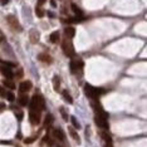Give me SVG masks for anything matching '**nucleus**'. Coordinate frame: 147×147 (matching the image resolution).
Returning a JSON list of instances; mask_svg holds the SVG:
<instances>
[{
  "mask_svg": "<svg viewBox=\"0 0 147 147\" xmlns=\"http://www.w3.org/2000/svg\"><path fill=\"white\" fill-rule=\"evenodd\" d=\"M107 118H108V115L103 111H98L96 112V117H94V121L97 123V126H99L101 128L107 129L108 128V123H107Z\"/></svg>",
  "mask_w": 147,
  "mask_h": 147,
  "instance_id": "1",
  "label": "nucleus"
},
{
  "mask_svg": "<svg viewBox=\"0 0 147 147\" xmlns=\"http://www.w3.org/2000/svg\"><path fill=\"white\" fill-rule=\"evenodd\" d=\"M84 92H86V94L88 96L89 98H92V99H96L97 97H99V94L105 93V91H103V89L97 88V87H93V86H91V84H86Z\"/></svg>",
  "mask_w": 147,
  "mask_h": 147,
  "instance_id": "2",
  "label": "nucleus"
},
{
  "mask_svg": "<svg viewBox=\"0 0 147 147\" xmlns=\"http://www.w3.org/2000/svg\"><path fill=\"white\" fill-rule=\"evenodd\" d=\"M44 108H45L44 99H43L40 96L33 97L32 102H30V109H38V111H42V109H44Z\"/></svg>",
  "mask_w": 147,
  "mask_h": 147,
  "instance_id": "3",
  "label": "nucleus"
},
{
  "mask_svg": "<svg viewBox=\"0 0 147 147\" xmlns=\"http://www.w3.org/2000/svg\"><path fill=\"white\" fill-rule=\"evenodd\" d=\"M62 49H63V52H64V54L67 57L74 55V48H73V44L68 40V39H65V40L62 43Z\"/></svg>",
  "mask_w": 147,
  "mask_h": 147,
  "instance_id": "4",
  "label": "nucleus"
},
{
  "mask_svg": "<svg viewBox=\"0 0 147 147\" xmlns=\"http://www.w3.org/2000/svg\"><path fill=\"white\" fill-rule=\"evenodd\" d=\"M29 119H30V122L33 125H38L40 122V111H38V109H30V112H29Z\"/></svg>",
  "mask_w": 147,
  "mask_h": 147,
  "instance_id": "5",
  "label": "nucleus"
},
{
  "mask_svg": "<svg viewBox=\"0 0 147 147\" xmlns=\"http://www.w3.org/2000/svg\"><path fill=\"white\" fill-rule=\"evenodd\" d=\"M6 22L9 23V25H10L11 28L14 29V30H16V32H22V26H20V24H19V22L16 20L15 16H13V15L6 16Z\"/></svg>",
  "mask_w": 147,
  "mask_h": 147,
  "instance_id": "6",
  "label": "nucleus"
},
{
  "mask_svg": "<svg viewBox=\"0 0 147 147\" xmlns=\"http://www.w3.org/2000/svg\"><path fill=\"white\" fill-rule=\"evenodd\" d=\"M83 65H84V63H83L82 61H72L71 69L73 72H78V71H82L83 69Z\"/></svg>",
  "mask_w": 147,
  "mask_h": 147,
  "instance_id": "7",
  "label": "nucleus"
},
{
  "mask_svg": "<svg viewBox=\"0 0 147 147\" xmlns=\"http://www.w3.org/2000/svg\"><path fill=\"white\" fill-rule=\"evenodd\" d=\"M30 88H32V82H29V81L22 82L20 86H19V91L20 92H28V91H30Z\"/></svg>",
  "mask_w": 147,
  "mask_h": 147,
  "instance_id": "8",
  "label": "nucleus"
},
{
  "mask_svg": "<svg viewBox=\"0 0 147 147\" xmlns=\"http://www.w3.org/2000/svg\"><path fill=\"white\" fill-rule=\"evenodd\" d=\"M0 71H1V73H3V74H4L8 79H11L13 77H14V73H13L10 69L8 68V67H1V68H0Z\"/></svg>",
  "mask_w": 147,
  "mask_h": 147,
  "instance_id": "9",
  "label": "nucleus"
},
{
  "mask_svg": "<svg viewBox=\"0 0 147 147\" xmlns=\"http://www.w3.org/2000/svg\"><path fill=\"white\" fill-rule=\"evenodd\" d=\"M54 137L55 138H58L59 141H64L65 140V137H64V133H63L62 129H54Z\"/></svg>",
  "mask_w": 147,
  "mask_h": 147,
  "instance_id": "10",
  "label": "nucleus"
},
{
  "mask_svg": "<svg viewBox=\"0 0 147 147\" xmlns=\"http://www.w3.org/2000/svg\"><path fill=\"white\" fill-rule=\"evenodd\" d=\"M19 105L20 106H28L29 105V97L25 96V94L20 96L19 97Z\"/></svg>",
  "mask_w": 147,
  "mask_h": 147,
  "instance_id": "11",
  "label": "nucleus"
},
{
  "mask_svg": "<svg viewBox=\"0 0 147 147\" xmlns=\"http://www.w3.org/2000/svg\"><path fill=\"white\" fill-rule=\"evenodd\" d=\"M53 84H54V91L59 92V86H61V79H59L58 76H54L53 78Z\"/></svg>",
  "mask_w": 147,
  "mask_h": 147,
  "instance_id": "12",
  "label": "nucleus"
},
{
  "mask_svg": "<svg viewBox=\"0 0 147 147\" xmlns=\"http://www.w3.org/2000/svg\"><path fill=\"white\" fill-rule=\"evenodd\" d=\"M64 33H65V35L68 36V38H73V36H74V34H76V30H74V28L69 26V28H65Z\"/></svg>",
  "mask_w": 147,
  "mask_h": 147,
  "instance_id": "13",
  "label": "nucleus"
},
{
  "mask_svg": "<svg viewBox=\"0 0 147 147\" xmlns=\"http://www.w3.org/2000/svg\"><path fill=\"white\" fill-rule=\"evenodd\" d=\"M49 40H51L52 43H57V42H59V32H54V33H52L51 36H49Z\"/></svg>",
  "mask_w": 147,
  "mask_h": 147,
  "instance_id": "14",
  "label": "nucleus"
},
{
  "mask_svg": "<svg viewBox=\"0 0 147 147\" xmlns=\"http://www.w3.org/2000/svg\"><path fill=\"white\" fill-rule=\"evenodd\" d=\"M38 39H39V33L36 30H32L30 32V40L33 43H36L38 42Z\"/></svg>",
  "mask_w": 147,
  "mask_h": 147,
  "instance_id": "15",
  "label": "nucleus"
},
{
  "mask_svg": "<svg viewBox=\"0 0 147 147\" xmlns=\"http://www.w3.org/2000/svg\"><path fill=\"white\" fill-rule=\"evenodd\" d=\"M39 59L43 61V62H45V63H51L52 62V58L48 54H40L39 55Z\"/></svg>",
  "mask_w": 147,
  "mask_h": 147,
  "instance_id": "16",
  "label": "nucleus"
},
{
  "mask_svg": "<svg viewBox=\"0 0 147 147\" xmlns=\"http://www.w3.org/2000/svg\"><path fill=\"white\" fill-rule=\"evenodd\" d=\"M72 10L74 11V13H76V14L78 15V16H82V15H83V11H82L81 9H79V8H78V6H77L76 4H72Z\"/></svg>",
  "mask_w": 147,
  "mask_h": 147,
  "instance_id": "17",
  "label": "nucleus"
},
{
  "mask_svg": "<svg viewBox=\"0 0 147 147\" xmlns=\"http://www.w3.org/2000/svg\"><path fill=\"white\" fill-rule=\"evenodd\" d=\"M62 94H63V97H64V99H65L67 102H69V103H72V102H73V98L71 97V94L68 93V91H63Z\"/></svg>",
  "mask_w": 147,
  "mask_h": 147,
  "instance_id": "18",
  "label": "nucleus"
},
{
  "mask_svg": "<svg viewBox=\"0 0 147 147\" xmlns=\"http://www.w3.org/2000/svg\"><path fill=\"white\" fill-rule=\"evenodd\" d=\"M71 121H72V125H73V127H74V128H77V129L81 128V125L78 123V121H77V118H76L74 116L71 117Z\"/></svg>",
  "mask_w": 147,
  "mask_h": 147,
  "instance_id": "19",
  "label": "nucleus"
},
{
  "mask_svg": "<svg viewBox=\"0 0 147 147\" xmlns=\"http://www.w3.org/2000/svg\"><path fill=\"white\" fill-rule=\"evenodd\" d=\"M35 14H36L38 18H43V16H44V10H43L42 8H39V6H36L35 8Z\"/></svg>",
  "mask_w": 147,
  "mask_h": 147,
  "instance_id": "20",
  "label": "nucleus"
},
{
  "mask_svg": "<svg viewBox=\"0 0 147 147\" xmlns=\"http://www.w3.org/2000/svg\"><path fill=\"white\" fill-rule=\"evenodd\" d=\"M69 133H71V135L73 136V138H74V141L76 142H81V140H79V137H78V135H77V133H76V131H74V129H73V128H69Z\"/></svg>",
  "mask_w": 147,
  "mask_h": 147,
  "instance_id": "21",
  "label": "nucleus"
},
{
  "mask_svg": "<svg viewBox=\"0 0 147 147\" xmlns=\"http://www.w3.org/2000/svg\"><path fill=\"white\" fill-rule=\"evenodd\" d=\"M5 97H6V99H8L9 102H13V101L15 99V96L11 92H6V93H5Z\"/></svg>",
  "mask_w": 147,
  "mask_h": 147,
  "instance_id": "22",
  "label": "nucleus"
},
{
  "mask_svg": "<svg viewBox=\"0 0 147 147\" xmlns=\"http://www.w3.org/2000/svg\"><path fill=\"white\" fill-rule=\"evenodd\" d=\"M4 86L8 87V88H10V89H14L15 88V84L11 81H4Z\"/></svg>",
  "mask_w": 147,
  "mask_h": 147,
  "instance_id": "23",
  "label": "nucleus"
},
{
  "mask_svg": "<svg viewBox=\"0 0 147 147\" xmlns=\"http://www.w3.org/2000/svg\"><path fill=\"white\" fill-rule=\"evenodd\" d=\"M52 122H53V117H52V115H48L45 118V126H48L49 123H52Z\"/></svg>",
  "mask_w": 147,
  "mask_h": 147,
  "instance_id": "24",
  "label": "nucleus"
},
{
  "mask_svg": "<svg viewBox=\"0 0 147 147\" xmlns=\"http://www.w3.org/2000/svg\"><path fill=\"white\" fill-rule=\"evenodd\" d=\"M59 111H61V113L63 115V118H64V121H68V115H67V113H65L64 109L61 108V109H59Z\"/></svg>",
  "mask_w": 147,
  "mask_h": 147,
  "instance_id": "25",
  "label": "nucleus"
},
{
  "mask_svg": "<svg viewBox=\"0 0 147 147\" xmlns=\"http://www.w3.org/2000/svg\"><path fill=\"white\" fill-rule=\"evenodd\" d=\"M35 141V137H32V138H25L24 140V143H32Z\"/></svg>",
  "mask_w": 147,
  "mask_h": 147,
  "instance_id": "26",
  "label": "nucleus"
},
{
  "mask_svg": "<svg viewBox=\"0 0 147 147\" xmlns=\"http://www.w3.org/2000/svg\"><path fill=\"white\" fill-rule=\"evenodd\" d=\"M5 89L4 88H3V87H0V96H1V97H5Z\"/></svg>",
  "mask_w": 147,
  "mask_h": 147,
  "instance_id": "27",
  "label": "nucleus"
},
{
  "mask_svg": "<svg viewBox=\"0 0 147 147\" xmlns=\"http://www.w3.org/2000/svg\"><path fill=\"white\" fill-rule=\"evenodd\" d=\"M4 109H5V105L4 103H0V112L4 111Z\"/></svg>",
  "mask_w": 147,
  "mask_h": 147,
  "instance_id": "28",
  "label": "nucleus"
},
{
  "mask_svg": "<svg viewBox=\"0 0 147 147\" xmlns=\"http://www.w3.org/2000/svg\"><path fill=\"white\" fill-rule=\"evenodd\" d=\"M0 3H1L3 5H5V4H8L9 3V0H0Z\"/></svg>",
  "mask_w": 147,
  "mask_h": 147,
  "instance_id": "29",
  "label": "nucleus"
},
{
  "mask_svg": "<svg viewBox=\"0 0 147 147\" xmlns=\"http://www.w3.org/2000/svg\"><path fill=\"white\" fill-rule=\"evenodd\" d=\"M38 3H39V4H44V3H45V0H38Z\"/></svg>",
  "mask_w": 147,
  "mask_h": 147,
  "instance_id": "30",
  "label": "nucleus"
},
{
  "mask_svg": "<svg viewBox=\"0 0 147 147\" xmlns=\"http://www.w3.org/2000/svg\"><path fill=\"white\" fill-rule=\"evenodd\" d=\"M106 147H108V146H106Z\"/></svg>",
  "mask_w": 147,
  "mask_h": 147,
  "instance_id": "31",
  "label": "nucleus"
}]
</instances>
